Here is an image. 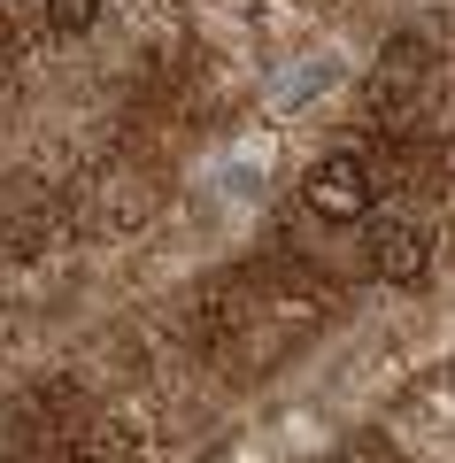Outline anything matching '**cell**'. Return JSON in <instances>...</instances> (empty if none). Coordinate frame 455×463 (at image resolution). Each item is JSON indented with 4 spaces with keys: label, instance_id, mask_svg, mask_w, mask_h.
Here are the masks:
<instances>
[{
    "label": "cell",
    "instance_id": "obj_2",
    "mask_svg": "<svg viewBox=\"0 0 455 463\" xmlns=\"http://www.w3.org/2000/svg\"><path fill=\"white\" fill-rule=\"evenodd\" d=\"M424 263H432V240L417 224H378L371 232V279L378 286H417Z\"/></svg>",
    "mask_w": 455,
    "mask_h": 463
},
{
    "label": "cell",
    "instance_id": "obj_1",
    "mask_svg": "<svg viewBox=\"0 0 455 463\" xmlns=\"http://www.w3.org/2000/svg\"><path fill=\"white\" fill-rule=\"evenodd\" d=\"M301 201H309V216H325V224H363L378 201L371 170L355 163V155H325V163H309V178H301Z\"/></svg>",
    "mask_w": 455,
    "mask_h": 463
},
{
    "label": "cell",
    "instance_id": "obj_3",
    "mask_svg": "<svg viewBox=\"0 0 455 463\" xmlns=\"http://www.w3.org/2000/svg\"><path fill=\"white\" fill-rule=\"evenodd\" d=\"M39 8H47V32L54 39H85L100 24V0H39Z\"/></svg>",
    "mask_w": 455,
    "mask_h": 463
}]
</instances>
